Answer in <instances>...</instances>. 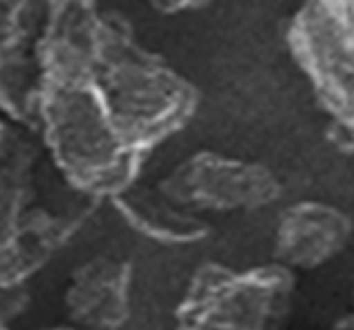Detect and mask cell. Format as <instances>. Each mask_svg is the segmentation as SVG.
<instances>
[{
    "label": "cell",
    "instance_id": "cell-2",
    "mask_svg": "<svg viewBox=\"0 0 354 330\" xmlns=\"http://www.w3.org/2000/svg\"><path fill=\"white\" fill-rule=\"evenodd\" d=\"M36 134L62 180L97 202L138 182L147 160L122 142L95 89L75 75L42 82Z\"/></svg>",
    "mask_w": 354,
    "mask_h": 330
},
{
    "label": "cell",
    "instance_id": "cell-6",
    "mask_svg": "<svg viewBox=\"0 0 354 330\" xmlns=\"http://www.w3.org/2000/svg\"><path fill=\"white\" fill-rule=\"evenodd\" d=\"M95 0H0V113L36 131L42 56L55 34Z\"/></svg>",
    "mask_w": 354,
    "mask_h": 330
},
{
    "label": "cell",
    "instance_id": "cell-3",
    "mask_svg": "<svg viewBox=\"0 0 354 330\" xmlns=\"http://www.w3.org/2000/svg\"><path fill=\"white\" fill-rule=\"evenodd\" d=\"M42 158L36 131L0 118V284L29 282L97 206L51 208L40 191Z\"/></svg>",
    "mask_w": 354,
    "mask_h": 330
},
{
    "label": "cell",
    "instance_id": "cell-8",
    "mask_svg": "<svg viewBox=\"0 0 354 330\" xmlns=\"http://www.w3.org/2000/svg\"><path fill=\"white\" fill-rule=\"evenodd\" d=\"M352 239V219L339 206L319 200L283 208L274 230V262L297 271H315L339 257Z\"/></svg>",
    "mask_w": 354,
    "mask_h": 330
},
{
    "label": "cell",
    "instance_id": "cell-4",
    "mask_svg": "<svg viewBox=\"0 0 354 330\" xmlns=\"http://www.w3.org/2000/svg\"><path fill=\"white\" fill-rule=\"evenodd\" d=\"M297 273L279 262L230 268L204 262L175 306L182 328H281L295 311Z\"/></svg>",
    "mask_w": 354,
    "mask_h": 330
},
{
    "label": "cell",
    "instance_id": "cell-9",
    "mask_svg": "<svg viewBox=\"0 0 354 330\" xmlns=\"http://www.w3.org/2000/svg\"><path fill=\"white\" fill-rule=\"evenodd\" d=\"M133 268L124 259L95 255L69 275L64 311L82 328H122L131 317Z\"/></svg>",
    "mask_w": 354,
    "mask_h": 330
},
{
    "label": "cell",
    "instance_id": "cell-10",
    "mask_svg": "<svg viewBox=\"0 0 354 330\" xmlns=\"http://www.w3.org/2000/svg\"><path fill=\"white\" fill-rule=\"evenodd\" d=\"M109 200L131 228H136L140 235L158 241V244H195L213 233L208 219L173 204L169 197H164L155 189V184L140 186L138 182H133L120 193L111 195Z\"/></svg>",
    "mask_w": 354,
    "mask_h": 330
},
{
    "label": "cell",
    "instance_id": "cell-11",
    "mask_svg": "<svg viewBox=\"0 0 354 330\" xmlns=\"http://www.w3.org/2000/svg\"><path fill=\"white\" fill-rule=\"evenodd\" d=\"M27 282L22 284H0V328H7L27 311L29 306Z\"/></svg>",
    "mask_w": 354,
    "mask_h": 330
},
{
    "label": "cell",
    "instance_id": "cell-7",
    "mask_svg": "<svg viewBox=\"0 0 354 330\" xmlns=\"http://www.w3.org/2000/svg\"><path fill=\"white\" fill-rule=\"evenodd\" d=\"M164 197L195 213L261 211L283 193L281 180L266 164L202 149L155 182Z\"/></svg>",
    "mask_w": 354,
    "mask_h": 330
},
{
    "label": "cell",
    "instance_id": "cell-12",
    "mask_svg": "<svg viewBox=\"0 0 354 330\" xmlns=\"http://www.w3.org/2000/svg\"><path fill=\"white\" fill-rule=\"evenodd\" d=\"M213 0H149V5L155 14L160 16H175L184 12H199L208 7Z\"/></svg>",
    "mask_w": 354,
    "mask_h": 330
},
{
    "label": "cell",
    "instance_id": "cell-5",
    "mask_svg": "<svg viewBox=\"0 0 354 330\" xmlns=\"http://www.w3.org/2000/svg\"><path fill=\"white\" fill-rule=\"evenodd\" d=\"M286 47L332 125L354 122V0H304L286 25Z\"/></svg>",
    "mask_w": 354,
    "mask_h": 330
},
{
    "label": "cell",
    "instance_id": "cell-1",
    "mask_svg": "<svg viewBox=\"0 0 354 330\" xmlns=\"http://www.w3.org/2000/svg\"><path fill=\"white\" fill-rule=\"evenodd\" d=\"M62 75L93 86L115 134L142 156L182 131L199 104L193 82L144 47L124 16L97 5L71 16L44 49L42 82Z\"/></svg>",
    "mask_w": 354,
    "mask_h": 330
}]
</instances>
